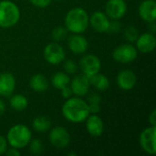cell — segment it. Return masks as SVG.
<instances>
[{
    "label": "cell",
    "mask_w": 156,
    "mask_h": 156,
    "mask_svg": "<svg viewBox=\"0 0 156 156\" xmlns=\"http://www.w3.org/2000/svg\"><path fill=\"white\" fill-rule=\"evenodd\" d=\"M64 118L72 123H81L90 114L87 101L80 98H69L62 106Z\"/></svg>",
    "instance_id": "6da1fadb"
},
{
    "label": "cell",
    "mask_w": 156,
    "mask_h": 156,
    "mask_svg": "<svg viewBox=\"0 0 156 156\" xmlns=\"http://www.w3.org/2000/svg\"><path fill=\"white\" fill-rule=\"evenodd\" d=\"M90 24V17L85 9L74 7L70 9L65 16V26L68 31L73 34L83 33Z\"/></svg>",
    "instance_id": "7a4b0ae2"
},
{
    "label": "cell",
    "mask_w": 156,
    "mask_h": 156,
    "mask_svg": "<svg viewBox=\"0 0 156 156\" xmlns=\"http://www.w3.org/2000/svg\"><path fill=\"white\" fill-rule=\"evenodd\" d=\"M32 140V133L30 129L24 124H16L12 126L7 132V144L16 149H22L26 147Z\"/></svg>",
    "instance_id": "3957f363"
},
{
    "label": "cell",
    "mask_w": 156,
    "mask_h": 156,
    "mask_svg": "<svg viewBox=\"0 0 156 156\" xmlns=\"http://www.w3.org/2000/svg\"><path fill=\"white\" fill-rule=\"evenodd\" d=\"M20 18V10L12 1L3 0L0 2V27H11L17 24Z\"/></svg>",
    "instance_id": "277c9868"
},
{
    "label": "cell",
    "mask_w": 156,
    "mask_h": 156,
    "mask_svg": "<svg viewBox=\"0 0 156 156\" xmlns=\"http://www.w3.org/2000/svg\"><path fill=\"white\" fill-rule=\"evenodd\" d=\"M138 56L137 48L131 44H122L118 46L112 53V58L119 63L127 64L134 61Z\"/></svg>",
    "instance_id": "5b68a950"
},
{
    "label": "cell",
    "mask_w": 156,
    "mask_h": 156,
    "mask_svg": "<svg viewBox=\"0 0 156 156\" xmlns=\"http://www.w3.org/2000/svg\"><path fill=\"white\" fill-rule=\"evenodd\" d=\"M44 58L51 65H58L64 61L66 53L64 48L58 43H49L47 45L43 51Z\"/></svg>",
    "instance_id": "8992f818"
},
{
    "label": "cell",
    "mask_w": 156,
    "mask_h": 156,
    "mask_svg": "<svg viewBox=\"0 0 156 156\" xmlns=\"http://www.w3.org/2000/svg\"><path fill=\"white\" fill-rule=\"evenodd\" d=\"M49 142L57 149H64L70 143V135L69 132L61 126L53 128L49 133Z\"/></svg>",
    "instance_id": "52a82bcc"
},
{
    "label": "cell",
    "mask_w": 156,
    "mask_h": 156,
    "mask_svg": "<svg viewBox=\"0 0 156 156\" xmlns=\"http://www.w3.org/2000/svg\"><path fill=\"white\" fill-rule=\"evenodd\" d=\"M80 67L83 74L90 78L100 71L101 63L97 56L93 54H88L80 58Z\"/></svg>",
    "instance_id": "ba28073f"
},
{
    "label": "cell",
    "mask_w": 156,
    "mask_h": 156,
    "mask_svg": "<svg viewBox=\"0 0 156 156\" xmlns=\"http://www.w3.org/2000/svg\"><path fill=\"white\" fill-rule=\"evenodd\" d=\"M155 136V126H151L149 128H146L140 135V145L142 149L145 153L152 155L155 154L156 153Z\"/></svg>",
    "instance_id": "9c48e42d"
},
{
    "label": "cell",
    "mask_w": 156,
    "mask_h": 156,
    "mask_svg": "<svg viewBox=\"0 0 156 156\" xmlns=\"http://www.w3.org/2000/svg\"><path fill=\"white\" fill-rule=\"evenodd\" d=\"M105 11L108 17L119 20L126 14L127 4L124 0H109L105 5Z\"/></svg>",
    "instance_id": "30bf717a"
},
{
    "label": "cell",
    "mask_w": 156,
    "mask_h": 156,
    "mask_svg": "<svg viewBox=\"0 0 156 156\" xmlns=\"http://www.w3.org/2000/svg\"><path fill=\"white\" fill-rule=\"evenodd\" d=\"M90 86V78L84 74L74 77L70 82V89L72 90V93L78 97L85 96L89 92Z\"/></svg>",
    "instance_id": "8fae6325"
},
{
    "label": "cell",
    "mask_w": 156,
    "mask_h": 156,
    "mask_svg": "<svg viewBox=\"0 0 156 156\" xmlns=\"http://www.w3.org/2000/svg\"><path fill=\"white\" fill-rule=\"evenodd\" d=\"M140 17L146 22L156 20V3L154 0H144L138 8Z\"/></svg>",
    "instance_id": "7c38bea8"
},
{
    "label": "cell",
    "mask_w": 156,
    "mask_h": 156,
    "mask_svg": "<svg viewBox=\"0 0 156 156\" xmlns=\"http://www.w3.org/2000/svg\"><path fill=\"white\" fill-rule=\"evenodd\" d=\"M86 130L90 136L100 137L104 131V123L101 118L96 114H90L86 119Z\"/></svg>",
    "instance_id": "4fadbf2b"
},
{
    "label": "cell",
    "mask_w": 156,
    "mask_h": 156,
    "mask_svg": "<svg viewBox=\"0 0 156 156\" xmlns=\"http://www.w3.org/2000/svg\"><path fill=\"white\" fill-rule=\"evenodd\" d=\"M136 48L142 53L152 52L156 46V38L154 33H144L136 39Z\"/></svg>",
    "instance_id": "5bb4252c"
},
{
    "label": "cell",
    "mask_w": 156,
    "mask_h": 156,
    "mask_svg": "<svg viewBox=\"0 0 156 156\" xmlns=\"http://www.w3.org/2000/svg\"><path fill=\"white\" fill-rule=\"evenodd\" d=\"M136 75L133 71L130 69H124L121 71L116 79L117 85L120 89L123 90H132L136 84Z\"/></svg>",
    "instance_id": "9a60e30c"
},
{
    "label": "cell",
    "mask_w": 156,
    "mask_h": 156,
    "mask_svg": "<svg viewBox=\"0 0 156 156\" xmlns=\"http://www.w3.org/2000/svg\"><path fill=\"white\" fill-rule=\"evenodd\" d=\"M90 23L94 30L99 33H105L108 31L110 20L107 15L103 12H94L90 17Z\"/></svg>",
    "instance_id": "2e32d148"
},
{
    "label": "cell",
    "mask_w": 156,
    "mask_h": 156,
    "mask_svg": "<svg viewBox=\"0 0 156 156\" xmlns=\"http://www.w3.org/2000/svg\"><path fill=\"white\" fill-rule=\"evenodd\" d=\"M68 46L69 49L75 54H83L89 48V42L80 34H74L68 39Z\"/></svg>",
    "instance_id": "e0dca14e"
},
{
    "label": "cell",
    "mask_w": 156,
    "mask_h": 156,
    "mask_svg": "<svg viewBox=\"0 0 156 156\" xmlns=\"http://www.w3.org/2000/svg\"><path fill=\"white\" fill-rule=\"evenodd\" d=\"M16 88L15 77L8 72L0 74V96L9 97Z\"/></svg>",
    "instance_id": "ac0fdd59"
},
{
    "label": "cell",
    "mask_w": 156,
    "mask_h": 156,
    "mask_svg": "<svg viewBox=\"0 0 156 156\" xmlns=\"http://www.w3.org/2000/svg\"><path fill=\"white\" fill-rule=\"evenodd\" d=\"M30 88L36 92H44L48 88V81L43 74H35L29 80Z\"/></svg>",
    "instance_id": "d6986e66"
},
{
    "label": "cell",
    "mask_w": 156,
    "mask_h": 156,
    "mask_svg": "<svg viewBox=\"0 0 156 156\" xmlns=\"http://www.w3.org/2000/svg\"><path fill=\"white\" fill-rule=\"evenodd\" d=\"M90 83L97 90L104 91L106 90L110 86V80L109 79L101 73H96L93 76L90 77Z\"/></svg>",
    "instance_id": "ffe728a7"
},
{
    "label": "cell",
    "mask_w": 156,
    "mask_h": 156,
    "mask_svg": "<svg viewBox=\"0 0 156 156\" xmlns=\"http://www.w3.org/2000/svg\"><path fill=\"white\" fill-rule=\"evenodd\" d=\"M69 82H70V79L69 74L64 72H57L51 78L52 85L58 90H61L62 88L68 86Z\"/></svg>",
    "instance_id": "44dd1931"
},
{
    "label": "cell",
    "mask_w": 156,
    "mask_h": 156,
    "mask_svg": "<svg viewBox=\"0 0 156 156\" xmlns=\"http://www.w3.org/2000/svg\"><path fill=\"white\" fill-rule=\"evenodd\" d=\"M32 126L35 131L38 133H45L49 130L51 126V122L49 118L46 116H37L33 120Z\"/></svg>",
    "instance_id": "7402d4cb"
},
{
    "label": "cell",
    "mask_w": 156,
    "mask_h": 156,
    "mask_svg": "<svg viewBox=\"0 0 156 156\" xmlns=\"http://www.w3.org/2000/svg\"><path fill=\"white\" fill-rule=\"evenodd\" d=\"M9 103L10 106L15 110V111H24L27 105H28V101L27 99L22 95V94H16L11 96L10 100H9Z\"/></svg>",
    "instance_id": "603a6c76"
},
{
    "label": "cell",
    "mask_w": 156,
    "mask_h": 156,
    "mask_svg": "<svg viewBox=\"0 0 156 156\" xmlns=\"http://www.w3.org/2000/svg\"><path fill=\"white\" fill-rule=\"evenodd\" d=\"M68 35V29L64 27H57L52 30L51 37L55 41H61L66 38Z\"/></svg>",
    "instance_id": "cb8c5ba5"
},
{
    "label": "cell",
    "mask_w": 156,
    "mask_h": 156,
    "mask_svg": "<svg viewBox=\"0 0 156 156\" xmlns=\"http://www.w3.org/2000/svg\"><path fill=\"white\" fill-rule=\"evenodd\" d=\"M124 37L130 42H135L139 37L138 29L133 26H129L124 30Z\"/></svg>",
    "instance_id": "d4e9b609"
},
{
    "label": "cell",
    "mask_w": 156,
    "mask_h": 156,
    "mask_svg": "<svg viewBox=\"0 0 156 156\" xmlns=\"http://www.w3.org/2000/svg\"><path fill=\"white\" fill-rule=\"evenodd\" d=\"M28 144H29V151L32 154L37 155V154H40L42 153L43 144H42L40 140H37V139L31 140Z\"/></svg>",
    "instance_id": "484cf974"
},
{
    "label": "cell",
    "mask_w": 156,
    "mask_h": 156,
    "mask_svg": "<svg viewBox=\"0 0 156 156\" xmlns=\"http://www.w3.org/2000/svg\"><path fill=\"white\" fill-rule=\"evenodd\" d=\"M64 69L67 74H74L78 70V66L72 59H68L64 63Z\"/></svg>",
    "instance_id": "4316f807"
},
{
    "label": "cell",
    "mask_w": 156,
    "mask_h": 156,
    "mask_svg": "<svg viewBox=\"0 0 156 156\" xmlns=\"http://www.w3.org/2000/svg\"><path fill=\"white\" fill-rule=\"evenodd\" d=\"M101 97L97 92H90L87 97V103L88 104H101Z\"/></svg>",
    "instance_id": "83f0119b"
},
{
    "label": "cell",
    "mask_w": 156,
    "mask_h": 156,
    "mask_svg": "<svg viewBox=\"0 0 156 156\" xmlns=\"http://www.w3.org/2000/svg\"><path fill=\"white\" fill-rule=\"evenodd\" d=\"M121 30V23L118 20H113L110 21V25H109V28L107 32L110 33H117Z\"/></svg>",
    "instance_id": "f1b7e54d"
},
{
    "label": "cell",
    "mask_w": 156,
    "mask_h": 156,
    "mask_svg": "<svg viewBox=\"0 0 156 156\" xmlns=\"http://www.w3.org/2000/svg\"><path fill=\"white\" fill-rule=\"evenodd\" d=\"M29 2L35 6L43 8L48 6L51 3V0H29Z\"/></svg>",
    "instance_id": "f546056e"
},
{
    "label": "cell",
    "mask_w": 156,
    "mask_h": 156,
    "mask_svg": "<svg viewBox=\"0 0 156 156\" xmlns=\"http://www.w3.org/2000/svg\"><path fill=\"white\" fill-rule=\"evenodd\" d=\"M7 141L6 139L0 135V154H4L7 150Z\"/></svg>",
    "instance_id": "4dcf8cb0"
},
{
    "label": "cell",
    "mask_w": 156,
    "mask_h": 156,
    "mask_svg": "<svg viewBox=\"0 0 156 156\" xmlns=\"http://www.w3.org/2000/svg\"><path fill=\"white\" fill-rule=\"evenodd\" d=\"M60 90H61V95H62V97L65 98L66 100L69 99V98H70L71 95L73 94V93H72V90H71V89H70V87H69V86H66V87L62 88Z\"/></svg>",
    "instance_id": "1f68e13d"
},
{
    "label": "cell",
    "mask_w": 156,
    "mask_h": 156,
    "mask_svg": "<svg viewBox=\"0 0 156 156\" xmlns=\"http://www.w3.org/2000/svg\"><path fill=\"white\" fill-rule=\"evenodd\" d=\"M90 113L97 114L101 111V104H88Z\"/></svg>",
    "instance_id": "d6a6232c"
},
{
    "label": "cell",
    "mask_w": 156,
    "mask_h": 156,
    "mask_svg": "<svg viewBox=\"0 0 156 156\" xmlns=\"http://www.w3.org/2000/svg\"><path fill=\"white\" fill-rule=\"evenodd\" d=\"M7 156H19L20 155V152L18 151V149L13 148L11 147L10 149H7L6 152L5 153Z\"/></svg>",
    "instance_id": "836d02e7"
},
{
    "label": "cell",
    "mask_w": 156,
    "mask_h": 156,
    "mask_svg": "<svg viewBox=\"0 0 156 156\" xmlns=\"http://www.w3.org/2000/svg\"><path fill=\"white\" fill-rule=\"evenodd\" d=\"M149 122L152 126H156V110H154L149 115Z\"/></svg>",
    "instance_id": "e575fe53"
},
{
    "label": "cell",
    "mask_w": 156,
    "mask_h": 156,
    "mask_svg": "<svg viewBox=\"0 0 156 156\" xmlns=\"http://www.w3.org/2000/svg\"><path fill=\"white\" fill-rule=\"evenodd\" d=\"M5 111V104L2 100H0V116L4 114Z\"/></svg>",
    "instance_id": "d590c367"
},
{
    "label": "cell",
    "mask_w": 156,
    "mask_h": 156,
    "mask_svg": "<svg viewBox=\"0 0 156 156\" xmlns=\"http://www.w3.org/2000/svg\"><path fill=\"white\" fill-rule=\"evenodd\" d=\"M151 23V25H150V27H151V30H152V33H154L156 30V25H155V21H154V22H150Z\"/></svg>",
    "instance_id": "8d00e7d4"
}]
</instances>
